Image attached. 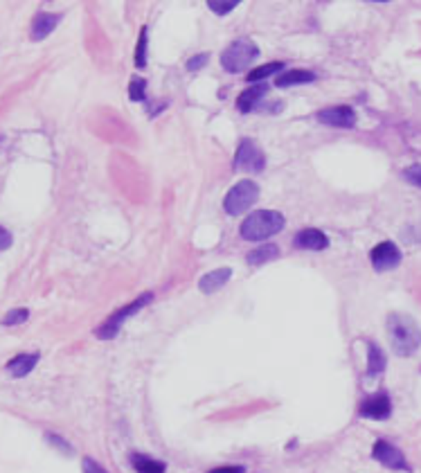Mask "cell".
<instances>
[{"label":"cell","instance_id":"obj_1","mask_svg":"<svg viewBox=\"0 0 421 473\" xmlns=\"http://www.w3.org/2000/svg\"><path fill=\"white\" fill-rule=\"evenodd\" d=\"M387 338L392 342V349L396 357H413V354L421 347V329L417 322L406 316V314H394L387 316Z\"/></svg>","mask_w":421,"mask_h":473},{"label":"cell","instance_id":"obj_2","mask_svg":"<svg viewBox=\"0 0 421 473\" xmlns=\"http://www.w3.org/2000/svg\"><path fill=\"white\" fill-rule=\"evenodd\" d=\"M284 228V214L277 210H257L248 214L246 221L241 223V236L246 241H262L268 236H275Z\"/></svg>","mask_w":421,"mask_h":473},{"label":"cell","instance_id":"obj_3","mask_svg":"<svg viewBox=\"0 0 421 473\" xmlns=\"http://www.w3.org/2000/svg\"><path fill=\"white\" fill-rule=\"evenodd\" d=\"M259 57L257 43L250 39H236L221 52V66L225 72L239 74L250 68V63Z\"/></svg>","mask_w":421,"mask_h":473},{"label":"cell","instance_id":"obj_4","mask_svg":"<svg viewBox=\"0 0 421 473\" xmlns=\"http://www.w3.org/2000/svg\"><path fill=\"white\" fill-rule=\"evenodd\" d=\"M259 199V185L253 180H239L236 185L225 194L223 210L230 214V217H239L246 210L253 208V203Z\"/></svg>","mask_w":421,"mask_h":473},{"label":"cell","instance_id":"obj_5","mask_svg":"<svg viewBox=\"0 0 421 473\" xmlns=\"http://www.w3.org/2000/svg\"><path fill=\"white\" fill-rule=\"evenodd\" d=\"M151 300H154V293H145V295H140L138 300H133L131 305L128 307H122L117 314H113L109 320L104 322V325L95 331V336L97 338H102V340H111V338H115L117 336V331H120V327H122V322L126 320V318H131L133 314H138L140 309H145Z\"/></svg>","mask_w":421,"mask_h":473},{"label":"cell","instance_id":"obj_6","mask_svg":"<svg viewBox=\"0 0 421 473\" xmlns=\"http://www.w3.org/2000/svg\"><path fill=\"white\" fill-rule=\"evenodd\" d=\"M266 167V156L262 149L257 147L255 140L250 138H243L239 142V149H236L234 154V169L239 171H255V174H259V171H264Z\"/></svg>","mask_w":421,"mask_h":473},{"label":"cell","instance_id":"obj_7","mask_svg":"<svg viewBox=\"0 0 421 473\" xmlns=\"http://www.w3.org/2000/svg\"><path fill=\"white\" fill-rule=\"evenodd\" d=\"M372 455L374 460H379L383 467L387 469H396V471H410V465L406 462V455L401 448H396L394 444L385 442V439H379V442H374L372 446Z\"/></svg>","mask_w":421,"mask_h":473},{"label":"cell","instance_id":"obj_8","mask_svg":"<svg viewBox=\"0 0 421 473\" xmlns=\"http://www.w3.org/2000/svg\"><path fill=\"white\" fill-rule=\"evenodd\" d=\"M370 260L376 273H385L401 264V251H399V246L394 241H383L372 248Z\"/></svg>","mask_w":421,"mask_h":473},{"label":"cell","instance_id":"obj_9","mask_svg":"<svg viewBox=\"0 0 421 473\" xmlns=\"http://www.w3.org/2000/svg\"><path fill=\"white\" fill-rule=\"evenodd\" d=\"M359 415L367 419H387L392 415V401L385 392H374L370 397H365L359 406Z\"/></svg>","mask_w":421,"mask_h":473},{"label":"cell","instance_id":"obj_10","mask_svg":"<svg viewBox=\"0 0 421 473\" xmlns=\"http://www.w3.org/2000/svg\"><path fill=\"white\" fill-rule=\"evenodd\" d=\"M318 120L333 128H352L356 124V113L352 106H331L318 113Z\"/></svg>","mask_w":421,"mask_h":473},{"label":"cell","instance_id":"obj_11","mask_svg":"<svg viewBox=\"0 0 421 473\" xmlns=\"http://www.w3.org/2000/svg\"><path fill=\"white\" fill-rule=\"evenodd\" d=\"M295 246L302 251H325L329 246V239L318 228H307L295 234Z\"/></svg>","mask_w":421,"mask_h":473},{"label":"cell","instance_id":"obj_12","mask_svg":"<svg viewBox=\"0 0 421 473\" xmlns=\"http://www.w3.org/2000/svg\"><path fill=\"white\" fill-rule=\"evenodd\" d=\"M230 277H232V271H230V268H217V271L205 273V275L199 279L201 293L210 295V293H214V291H219V288H223L225 284L230 282Z\"/></svg>","mask_w":421,"mask_h":473},{"label":"cell","instance_id":"obj_13","mask_svg":"<svg viewBox=\"0 0 421 473\" xmlns=\"http://www.w3.org/2000/svg\"><path fill=\"white\" fill-rule=\"evenodd\" d=\"M63 16L61 14H50V12H39L32 20V39L34 41H43L46 36H50V32H55V27L59 25V20Z\"/></svg>","mask_w":421,"mask_h":473},{"label":"cell","instance_id":"obj_14","mask_svg":"<svg viewBox=\"0 0 421 473\" xmlns=\"http://www.w3.org/2000/svg\"><path fill=\"white\" fill-rule=\"evenodd\" d=\"M268 91V84H257V86H250V88H246L239 98H236V109L241 113H253L257 109V104L262 102V98Z\"/></svg>","mask_w":421,"mask_h":473},{"label":"cell","instance_id":"obj_15","mask_svg":"<svg viewBox=\"0 0 421 473\" xmlns=\"http://www.w3.org/2000/svg\"><path fill=\"white\" fill-rule=\"evenodd\" d=\"M39 354H18L16 359H12L7 363V370L12 376H16V379H20V376H27L32 370L36 368L39 363Z\"/></svg>","mask_w":421,"mask_h":473},{"label":"cell","instance_id":"obj_16","mask_svg":"<svg viewBox=\"0 0 421 473\" xmlns=\"http://www.w3.org/2000/svg\"><path fill=\"white\" fill-rule=\"evenodd\" d=\"M316 81V74H313L311 70H286L282 74H277L275 79V86L277 88H288V86H298V84H311Z\"/></svg>","mask_w":421,"mask_h":473},{"label":"cell","instance_id":"obj_17","mask_svg":"<svg viewBox=\"0 0 421 473\" xmlns=\"http://www.w3.org/2000/svg\"><path fill=\"white\" fill-rule=\"evenodd\" d=\"M383 370H385V354L379 345L370 342L367 345V379L383 374Z\"/></svg>","mask_w":421,"mask_h":473},{"label":"cell","instance_id":"obj_18","mask_svg":"<svg viewBox=\"0 0 421 473\" xmlns=\"http://www.w3.org/2000/svg\"><path fill=\"white\" fill-rule=\"evenodd\" d=\"M131 465L138 473H165L167 471V465L160 460H154L149 455H142V453H133L131 455Z\"/></svg>","mask_w":421,"mask_h":473},{"label":"cell","instance_id":"obj_19","mask_svg":"<svg viewBox=\"0 0 421 473\" xmlns=\"http://www.w3.org/2000/svg\"><path fill=\"white\" fill-rule=\"evenodd\" d=\"M282 70H284V63H282V61L264 63V66H259V68H253L250 72H248L246 81H248V84H255V81H264V79H268V77H275V74H277V72H282Z\"/></svg>","mask_w":421,"mask_h":473},{"label":"cell","instance_id":"obj_20","mask_svg":"<svg viewBox=\"0 0 421 473\" xmlns=\"http://www.w3.org/2000/svg\"><path fill=\"white\" fill-rule=\"evenodd\" d=\"M277 257H279V248H277V246L275 244H266V246H262V248L248 253V264L259 266V264H266V262H271V260H277Z\"/></svg>","mask_w":421,"mask_h":473},{"label":"cell","instance_id":"obj_21","mask_svg":"<svg viewBox=\"0 0 421 473\" xmlns=\"http://www.w3.org/2000/svg\"><path fill=\"white\" fill-rule=\"evenodd\" d=\"M147 46H149V32H147V27H142L140 29L138 48H135V68L147 66Z\"/></svg>","mask_w":421,"mask_h":473},{"label":"cell","instance_id":"obj_22","mask_svg":"<svg viewBox=\"0 0 421 473\" xmlns=\"http://www.w3.org/2000/svg\"><path fill=\"white\" fill-rule=\"evenodd\" d=\"M236 5H239V0H208V7H210L217 16L230 14Z\"/></svg>","mask_w":421,"mask_h":473},{"label":"cell","instance_id":"obj_23","mask_svg":"<svg viewBox=\"0 0 421 473\" xmlns=\"http://www.w3.org/2000/svg\"><path fill=\"white\" fill-rule=\"evenodd\" d=\"M145 93H147V81L145 79H133L131 84H128V98H131L133 102H142Z\"/></svg>","mask_w":421,"mask_h":473},{"label":"cell","instance_id":"obj_24","mask_svg":"<svg viewBox=\"0 0 421 473\" xmlns=\"http://www.w3.org/2000/svg\"><path fill=\"white\" fill-rule=\"evenodd\" d=\"M27 318H29V311H27V309H14V311H9V314L5 316L3 325H5V327L20 325V322H25Z\"/></svg>","mask_w":421,"mask_h":473},{"label":"cell","instance_id":"obj_25","mask_svg":"<svg viewBox=\"0 0 421 473\" xmlns=\"http://www.w3.org/2000/svg\"><path fill=\"white\" fill-rule=\"evenodd\" d=\"M403 178L410 182V185L421 187V165H410V167H406Z\"/></svg>","mask_w":421,"mask_h":473},{"label":"cell","instance_id":"obj_26","mask_svg":"<svg viewBox=\"0 0 421 473\" xmlns=\"http://www.w3.org/2000/svg\"><path fill=\"white\" fill-rule=\"evenodd\" d=\"M208 59H210V55L208 52H201V55H196V57H192L189 61H187V70L189 72H194V70H199V68H203L205 63H208Z\"/></svg>","mask_w":421,"mask_h":473},{"label":"cell","instance_id":"obj_27","mask_svg":"<svg viewBox=\"0 0 421 473\" xmlns=\"http://www.w3.org/2000/svg\"><path fill=\"white\" fill-rule=\"evenodd\" d=\"M81 469H83V473H109L104 467H100V465H97V462L91 460V458H83Z\"/></svg>","mask_w":421,"mask_h":473},{"label":"cell","instance_id":"obj_28","mask_svg":"<svg viewBox=\"0 0 421 473\" xmlns=\"http://www.w3.org/2000/svg\"><path fill=\"white\" fill-rule=\"evenodd\" d=\"M208 473H246V467H219V469H212Z\"/></svg>","mask_w":421,"mask_h":473},{"label":"cell","instance_id":"obj_29","mask_svg":"<svg viewBox=\"0 0 421 473\" xmlns=\"http://www.w3.org/2000/svg\"><path fill=\"white\" fill-rule=\"evenodd\" d=\"M46 437L50 439V442H52V444H57V446H61L63 451H70V446H68L66 442H61V437H59V435H50V433H48Z\"/></svg>","mask_w":421,"mask_h":473},{"label":"cell","instance_id":"obj_30","mask_svg":"<svg viewBox=\"0 0 421 473\" xmlns=\"http://www.w3.org/2000/svg\"><path fill=\"white\" fill-rule=\"evenodd\" d=\"M0 234H3V246H0V248L7 251V248H9V244H12V234H9V230H7V228L0 230Z\"/></svg>","mask_w":421,"mask_h":473}]
</instances>
